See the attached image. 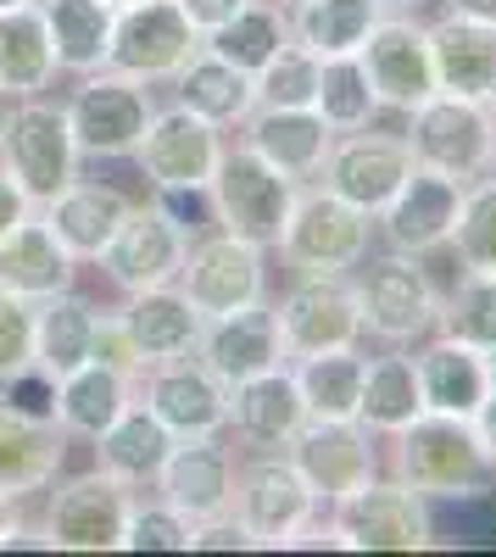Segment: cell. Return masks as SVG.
Instances as JSON below:
<instances>
[{
  "label": "cell",
  "instance_id": "cell-23",
  "mask_svg": "<svg viewBox=\"0 0 496 557\" xmlns=\"http://www.w3.org/2000/svg\"><path fill=\"white\" fill-rule=\"evenodd\" d=\"M240 146H251L268 168H280L296 184H312L335 146V128L312 107H251L240 123Z\"/></svg>",
  "mask_w": 496,
  "mask_h": 557
},
{
  "label": "cell",
  "instance_id": "cell-21",
  "mask_svg": "<svg viewBox=\"0 0 496 557\" xmlns=\"http://www.w3.org/2000/svg\"><path fill=\"white\" fill-rule=\"evenodd\" d=\"M235 469H240L235 451L218 435H190V441H173L151 491L173 507V513L201 524V519H218V513L235 507Z\"/></svg>",
  "mask_w": 496,
  "mask_h": 557
},
{
  "label": "cell",
  "instance_id": "cell-24",
  "mask_svg": "<svg viewBox=\"0 0 496 557\" xmlns=\"http://www.w3.org/2000/svg\"><path fill=\"white\" fill-rule=\"evenodd\" d=\"M419 368V391H424V412H446V418H474V407L485 401V391L496 385L491 357L469 341L452 335H424L413 351Z\"/></svg>",
  "mask_w": 496,
  "mask_h": 557
},
{
  "label": "cell",
  "instance_id": "cell-33",
  "mask_svg": "<svg viewBox=\"0 0 496 557\" xmlns=\"http://www.w3.org/2000/svg\"><path fill=\"white\" fill-rule=\"evenodd\" d=\"M173 101L190 107L196 117H207V123H218L223 134H230V128H240L251 117L257 89H251V73L230 67L223 57H212L207 45H201V51L173 73Z\"/></svg>",
  "mask_w": 496,
  "mask_h": 557
},
{
  "label": "cell",
  "instance_id": "cell-26",
  "mask_svg": "<svg viewBox=\"0 0 496 557\" xmlns=\"http://www.w3.org/2000/svg\"><path fill=\"white\" fill-rule=\"evenodd\" d=\"M430 62H435V89L446 96L491 101L496 96V28L441 12L430 23Z\"/></svg>",
  "mask_w": 496,
  "mask_h": 557
},
{
  "label": "cell",
  "instance_id": "cell-4",
  "mask_svg": "<svg viewBox=\"0 0 496 557\" xmlns=\"http://www.w3.org/2000/svg\"><path fill=\"white\" fill-rule=\"evenodd\" d=\"M369 240H374V218L346 207L312 178L296 190V207L285 218V235L274 251L296 278H319V273H351L369 257Z\"/></svg>",
  "mask_w": 496,
  "mask_h": 557
},
{
  "label": "cell",
  "instance_id": "cell-25",
  "mask_svg": "<svg viewBox=\"0 0 496 557\" xmlns=\"http://www.w3.org/2000/svg\"><path fill=\"white\" fill-rule=\"evenodd\" d=\"M78 285V257L57 240V228L28 212L7 240H0V290L23 301H51Z\"/></svg>",
  "mask_w": 496,
  "mask_h": 557
},
{
  "label": "cell",
  "instance_id": "cell-61",
  "mask_svg": "<svg viewBox=\"0 0 496 557\" xmlns=\"http://www.w3.org/2000/svg\"><path fill=\"white\" fill-rule=\"evenodd\" d=\"M0 107H7V96H0Z\"/></svg>",
  "mask_w": 496,
  "mask_h": 557
},
{
  "label": "cell",
  "instance_id": "cell-10",
  "mask_svg": "<svg viewBox=\"0 0 496 557\" xmlns=\"http://www.w3.org/2000/svg\"><path fill=\"white\" fill-rule=\"evenodd\" d=\"M330 524L340 530L346 552H430L435 546V519L430 502L408 491L401 480H369L351 496L330 502Z\"/></svg>",
  "mask_w": 496,
  "mask_h": 557
},
{
  "label": "cell",
  "instance_id": "cell-17",
  "mask_svg": "<svg viewBox=\"0 0 496 557\" xmlns=\"http://www.w3.org/2000/svg\"><path fill=\"white\" fill-rule=\"evenodd\" d=\"M128 502H134V485L112 480L107 469H89L51 491L39 530L51 535V552H123Z\"/></svg>",
  "mask_w": 496,
  "mask_h": 557
},
{
  "label": "cell",
  "instance_id": "cell-55",
  "mask_svg": "<svg viewBox=\"0 0 496 557\" xmlns=\"http://www.w3.org/2000/svg\"><path fill=\"white\" fill-rule=\"evenodd\" d=\"M12 524H23V519H17V496H7V491H0V535H7Z\"/></svg>",
  "mask_w": 496,
  "mask_h": 557
},
{
  "label": "cell",
  "instance_id": "cell-1",
  "mask_svg": "<svg viewBox=\"0 0 496 557\" xmlns=\"http://www.w3.org/2000/svg\"><path fill=\"white\" fill-rule=\"evenodd\" d=\"M390 480L424 502H474L496 485V462L474 435V418L419 412L408 430L390 435Z\"/></svg>",
  "mask_w": 496,
  "mask_h": 557
},
{
  "label": "cell",
  "instance_id": "cell-19",
  "mask_svg": "<svg viewBox=\"0 0 496 557\" xmlns=\"http://www.w3.org/2000/svg\"><path fill=\"white\" fill-rule=\"evenodd\" d=\"M140 401L162 418V430L173 441L230 430V385H223L196 351L173 357V362H151L140 374Z\"/></svg>",
  "mask_w": 496,
  "mask_h": 557
},
{
  "label": "cell",
  "instance_id": "cell-57",
  "mask_svg": "<svg viewBox=\"0 0 496 557\" xmlns=\"http://www.w3.org/2000/svg\"><path fill=\"white\" fill-rule=\"evenodd\" d=\"M485 357H491V374H496V346H491V351H485Z\"/></svg>",
  "mask_w": 496,
  "mask_h": 557
},
{
  "label": "cell",
  "instance_id": "cell-34",
  "mask_svg": "<svg viewBox=\"0 0 496 557\" xmlns=\"http://www.w3.org/2000/svg\"><path fill=\"white\" fill-rule=\"evenodd\" d=\"M134 396H140L134 374H117L107 362H78L73 374L57 380V424L78 441H96Z\"/></svg>",
  "mask_w": 496,
  "mask_h": 557
},
{
  "label": "cell",
  "instance_id": "cell-47",
  "mask_svg": "<svg viewBox=\"0 0 496 557\" xmlns=\"http://www.w3.org/2000/svg\"><path fill=\"white\" fill-rule=\"evenodd\" d=\"M7 391H0V401H7L12 412H28V418H57V374H45L39 362H28L23 374L0 380Z\"/></svg>",
  "mask_w": 496,
  "mask_h": 557
},
{
  "label": "cell",
  "instance_id": "cell-48",
  "mask_svg": "<svg viewBox=\"0 0 496 557\" xmlns=\"http://www.w3.org/2000/svg\"><path fill=\"white\" fill-rule=\"evenodd\" d=\"M89 362H107V368H117V374H134V380L146 374V362H140V351H134V341H128V330H123L117 312H101V318H96V351H89Z\"/></svg>",
  "mask_w": 496,
  "mask_h": 557
},
{
  "label": "cell",
  "instance_id": "cell-28",
  "mask_svg": "<svg viewBox=\"0 0 496 557\" xmlns=\"http://www.w3.org/2000/svg\"><path fill=\"white\" fill-rule=\"evenodd\" d=\"M123 330L134 341V351H140V362H173V357H190L201 346V312L190 307V296L178 285H157V290H134L123 307Z\"/></svg>",
  "mask_w": 496,
  "mask_h": 557
},
{
  "label": "cell",
  "instance_id": "cell-53",
  "mask_svg": "<svg viewBox=\"0 0 496 557\" xmlns=\"http://www.w3.org/2000/svg\"><path fill=\"white\" fill-rule=\"evenodd\" d=\"M446 12H458V17H474V23H491L496 28V0H441Z\"/></svg>",
  "mask_w": 496,
  "mask_h": 557
},
{
  "label": "cell",
  "instance_id": "cell-8",
  "mask_svg": "<svg viewBox=\"0 0 496 557\" xmlns=\"http://www.w3.org/2000/svg\"><path fill=\"white\" fill-rule=\"evenodd\" d=\"M223 151H230L223 128L173 101V107L151 112L140 146H134V162H140V173L157 196H207Z\"/></svg>",
  "mask_w": 496,
  "mask_h": 557
},
{
  "label": "cell",
  "instance_id": "cell-51",
  "mask_svg": "<svg viewBox=\"0 0 496 557\" xmlns=\"http://www.w3.org/2000/svg\"><path fill=\"white\" fill-rule=\"evenodd\" d=\"M28 212H34V207H28V196L12 184V173L0 168V240H7V235H12V228H17Z\"/></svg>",
  "mask_w": 496,
  "mask_h": 557
},
{
  "label": "cell",
  "instance_id": "cell-30",
  "mask_svg": "<svg viewBox=\"0 0 496 557\" xmlns=\"http://www.w3.org/2000/svg\"><path fill=\"white\" fill-rule=\"evenodd\" d=\"M128 207L134 201L123 190H112V184H96V178L78 173L51 207H39V218L57 228V240L78 262H101V251L112 246V235H117V223L128 218Z\"/></svg>",
  "mask_w": 496,
  "mask_h": 557
},
{
  "label": "cell",
  "instance_id": "cell-6",
  "mask_svg": "<svg viewBox=\"0 0 496 557\" xmlns=\"http://www.w3.org/2000/svg\"><path fill=\"white\" fill-rule=\"evenodd\" d=\"M401 139L413 151V168H435L446 178H485L491 162H496V117L485 101H469V96H435L424 107L408 112L401 123Z\"/></svg>",
  "mask_w": 496,
  "mask_h": 557
},
{
  "label": "cell",
  "instance_id": "cell-49",
  "mask_svg": "<svg viewBox=\"0 0 496 557\" xmlns=\"http://www.w3.org/2000/svg\"><path fill=\"white\" fill-rule=\"evenodd\" d=\"M190 552H257V541L246 535L235 513H218V519L190 524Z\"/></svg>",
  "mask_w": 496,
  "mask_h": 557
},
{
  "label": "cell",
  "instance_id": "cell-36",
  "mask_svg": "<svg viewBox=\"0 0 496 557\" xmlns=\"http://www.w3.org/2000/svg\"><path fill=\"white\" fill-rule=\"evenodd\" d=\"M380 17L385 12L374 0H296L290 7V39L319 62H340V57L363 51V39Z\"/></svg>",
  "mask_w": 496,
  "mask_h": 557
},
{
  "label": "cell",
  "instance_id": "cell-2",
  "mask_svg": "<svg viewBox=\"0 0 496 557\" xmlns=\"http://www.w3.org/2000/svg\"><path fill=\"white\" fill-rule=\"evenodd\" d=\"M78 139L67 128L62 101L45 96H17L0 107V168L28 196V207H51L67 184L78 178Z\"/></svg>",
  "mask_w": 496,
  "mask_h": 557
},
{
  "label": "cell",
  "instance_id": "cell-42",
  "mask_svg": "<svg viewBox=\"0 0 496 557\" xmlns=\"http://www.w3.org/2000/svg\"><path fill=\"white\" fill-rule=\"evenodd\" d=\"M335 134H351V128H369L380 117V101L369 89V73L357 57H340V62H324V84H319V101H312Z\"/></svg>",
  "mask_w": 496,
  "mask_h": 557
},
{
  "label": "cell",
  "instance_id": "cell-62",
  "mask_svg": "<svg viewBox=\"0 0 496 557\" xmlns=\"http://www.w3.org/2000/svg\"><path fill=\"white\" fill-rule=\"evenodd\" d=\"M491 173H496V162H491Z\"/></svg>",
  "mask_w": 496,
  "mask_h": 557
},
{
  "label": "cell",
  "instance_id": "cell-38",
  "mask_svg": "<svg viewBox=\"0 0 496 557\" xmlns=\"http://www.w3.org/2000/svg\"><path fill=\"white\" fill-rule=\"evenodd\" d=\"M57 78V57L45 39V17L39 7H12L0 12V96H45Z\"/></svg>",
  "mask_w": 496,
  "mask_h": 557
},
{
  "label": "cell",
  "instance_id": "cell-22",
  "mask_svg": "<svg viewBox=\"0 0 496 557\" xmlns=\"http://www.w3.org/2000/svg\"><path fill=\"white\" fill-rule=\"evenodd\" d=\"M196 357L212 368L223 385H240V380L268 374V368H285L290 351H285V335H280L274 301H257V307H240V312L207 318Z\"/></svg>",
  "mask_w": 496,
  "mask_h": 557
},
{
  "label": "cell",
  "instance_id": "cell-29",
  "mask_svg": "<svg viewBox=\"0 0 496 557\" xmlns=\"http://www.w3.org/2000/svg\"><path fill=\"white\" fill-rule=\"evenodd\" d=\"M301 424H307V401H301V391H296L290 362H285V368H268V374H257V380L230 385V430H235L246 446L280 451Z\"/></svg>",
  "mask_w": 496,
  "mask_h": 557
},
{
  "label": "cell",
  "instance_id": "cell-52",
  "mask_svg": "<svg viewBox=\"0 0 496 557\" xmlns=\"http://www.w3.org/2000/svg\"><path fill=\"white\" fill-rule=\"evenodd\" d=\"M474 435H480V446L491 451V462H496V385L485 391V401L474 407Z\"/></svg>",
  "mask_w": 496,
  "mask_h": 557
},
{
  "label": "cell",
  "instance_id": "cell-32",
  "mask_svg": "<svg viewBox=\"0 0 496 557\" xmlns=\"http://www.w3.org/2000/svg\"><path fill=\"white\" fill-rule=\"evenodd\" d=\"M34 7L45 17V39H51L57 73H96V67H107L117 7H107V0H34Z\"/></svg>",
  "mask_w": 496,
  "mask_h": 557
},
{
  "label": "cell",
  "instance_id": "cell-58",
  "mask_svg": "<svg viewBox=\"0 0 496 557\" xmlns=\"http://www.w3.org/2000/svg\"><path fill=\"white\" fill-rule=\"evenodd\" d=\"M107 7H134V0H107Z\"/></svg>",
  "mask_w": 496,
  "mask_h": 557
},
{
  "label": "cell",
  "instance_id": "cell-43",
  "mask_svg": "<svg viewBox=\"0 0 496 557\" xmlns=\"http://www.w3.org/2000/svg\"><path fill=\"white\" fill-rule=\"evenodd\" d=\"M319 84H324V62L301 51V45H280L257 73H251V89H257V107H312L319 101Z\"/></svg>",
  "mask_w": 496,
  "mask_h": 557
},
{
  "label": "cell",
  "instance_id": "cell-16",
  "mask_svg": "<svg viewBox=\"0 0 496 557\" xmlns=\"http://www.w3.org/2000/svg\"><path fill=\"white\" fill-rule=\"evenodd\" d=\"M413 173V151L401 134H385V128H351V134H335V146L319 168V184L330 196H340L346 207L380 218L385 201L401 190V178Z\"/></svg>",
  "mask_w": 496,
  "mask_h": 557
},
{
  "label": "cell",
  "instance_id": "cell-5",
  "mask_svg": "<svg viewBox=\"0 0 496 557\" xmlns=\"http://www.w3.org/2000/svg\"><path fill=\"white\" fill-rule=\"evenodd\" d=\"M296 190L301 184L285 178L280 168H268L251 146H230L212 184H207V207H212V223L223 235H240L251 246L274 251L285 235V218L296 207Z\"/></svg>",
  "mask_w": 496,
  "mask_h": 557
},
{
  "label": "cell",
  "instance_id": "cell-11",
  "mask_svg": "<svg viewBox=\"0 0 496 557\" xmlns=\"http://www.w3.org/2000/svg\"><path fill=\"white\" fill-rule=\"evenodd\" d=\"M178 290L190 296V307L201 318H223L268 301V246H251L240 235H201L185 251V268L173 278Z\"/></svg>",
  "mask_w": 496,
  "mask_h": 557
},
{
  "label": "cell",
  "instance_id": "cell-3",
  "mask_svg": "<svg viewBox=\"0 0 496 557\" xmlns=\"http://www.w3.org/2000/svg\"><path fill=\"white\" fill-rule=\"evenodd\" d=\"M357 307H363V335L385 346H419L441 323V285L424 257L408 251H380L351 268Z\"/></svg>",
  "mask_w": 496,
  "mask_h": 557
},
{
  "label": "cell",
  "instance_id": "cell-13",
  "mask_svg": "<svg viewBox=\"0 0 496 557\" xmlns=\"http://www.w3.org/2000/svg\"><path fill=\"white\" fill-rule=\"evenodd\" d=\"M280 335L290 362L296 357H319V351H351L363 346V307H357L351 273H319V278H296V285L274 301Z\"/></svg>",
  "mask_w": 496,
  "mask_h": 557
},
{
  "label": "cell",
  "instance_id": "cell-35",
  "mask_svg": "<svg viewBox=\"0 0 496 557\" xmlns=\"http://www.w3.org/2000/svg\"><path fill=\"white\" fill-rule=\"evenodd\" d=\"M424 412V391H419V368H413V346H390L380 357L363 362V396H357V418L390 441L396 430H408Z\"/></svg>",
  "mask_w": 496,
  "mask_h": 557
},
{
  "label": "cell",
  "instance_id": "cell-45",
  "mask_svg": "<svg viewBox=\"0 0 496 557\" xmlns=\"http://www.w3.org/2000/svg\"><path fill=\"white\" fill-rule=\"evenodd\" d=\"M123 552H190V519L173 513L162 496L128 502V524H123Z\"/></svg>",
  "mask_w": 496,
  "mask_h": 557
},
{
  "label": "cell",
  "instance_id": "cell-59",
  "mask_svg": "<svg viewBox=\"0 0 496 557\" xmlns=\"http://www.w3.org/2000/svg\"><path fill=\"white\" fill-rule=\"evenodd\" d=\"M485 107H491V117H496V96H491V101H485Z\"/></svg>",
  "mask_w": 496,
  "mask_h": 557
},
{
  "label": "cell",
  "instance_id": "cell-56",
  "mask_svg": "<svg viewBox=\"0 0 496 557\" xmlns=\"http://www.w3.org/2000/svg\"><path fill=\"white\" fill-rule=\"evenodd\" d=\"M12 7H34V0H0V12H12Z\"/></svg>",
  "mask_w": 496,
  "mask_h": 557
},
{
  "label": "cell",
  "instance_id": "cell-12",
  "mask_svg": "<svg viewBox=\"0 0 496 557\" xmlns=\"http://www.w3.org/2000/svg\"><path fill=\"white\" fill-rule=\"evenodd\" d=\"M190 223L168 212L162 201H134L128 218L117 223L112 246L101 251V268L107 278L134 296V290H157V285H173L178 268H185V251H190Z\"/></svg>",
  "mask_w": 496,
  "mask_h": 557
},
{
  "label": "cell",
  "instance_id": "cell-15",
  "mask_svg": "<svg viewBox=\"0 0 496 557\" xmlns=\"http://www.w3.org/2000/svg\"><path fill=\"white\" fill-rule=\"evenodd\" d=\"M285 457L319 491V502H340L380 474V435L363 418H307L285 441Z\"/></svg>",
  "mask_w": 496,
  "mask_h": 557
},
{
  "label": "cell",
  "instance_id": "cell-46",
  "mask_svg": "<svg viewBox=\"0 0 496 557\" xmlns=\"http://www.w3.org/2000/svg\"><path fill=\"white\" fill-rule=\"evenodd\" d=\"M34 362V301L0 290V380L23 374Z\"/></svg>",
  "mask_w": 496,
  "mask_h": 557
},
{
  "label": "cell",
  "instance_id": "cell-37",
  "mask_svg": "<svg viewBox=\"0 0 496 557\" xmlns=\"http://www.w3.org/2000/svg\"><path fill=\"white\" fill-rule=\"evenodd\" d=\"M96 318H101V307H89L73 290H62L51 301H34V362L57 380L73 374L96 351Z\"/></svg>",
  "mask_w": 496,
  "mask_h": 557
},
{
  "label": "cell",
  "instance_id": "cell-7",
  "mask_svg": "<svg viewBox=\"0 0 496 557\" xmlns=\"http://www.w3.org/2000/svg\"><path fill=\"white\" fill-rule=\"evenodd\" d=\"M62 112H67V128L78 139V157L117 162V157H134V146H140V134L157 112V96L146 78L96 67V73H78Z\"/></svg>",
  "mask_w": 496,
  "mask_h": 557
},
{
  "label": "cell",
  "instance_id": "cell-41",
  "mask_svg": "<svg viewBox=\"0 0 496 557\" xmlns=\"http://www.w3.org/2000/svg\"><path fill=\"white\" fill-rule=\"evenodd\" d=\"M441 335L469 341L480 351L496 346V268H463L458 285L441 296Z\"/></svg>",
  "mask_w": 496,
  "mask_h": 557
},
{
  "label": "cell",
  "instance_id": "cell-20",
  "mask_svg": "<svg viewBox=\"0 0 496 557\" xmlns=\"http://www.w3.org/2000/svg\"><path fill=\"white\" fill-rule=\"evenodd\" d=\"M458 207H463V178H446L435 168H413L401 178V190L385 201V212L374 218V228H380L385 251L430 257V251L452 246Z\"/></svg>",
  "mask_w": 496,
  "mask_h": 557
},
{
  "label": "cell",
  "instance_id": "cell-40",
  "mask_svg": "<svg viewBox=\"0 0 496 557\" xmlns=\"http://www.w3.org/2000/svg\"><path fill=\"white\" fill-rule=\"evenodd\" d=\"M363 351H319V357H296L290 374L307 401V418H357V396H363Z\"/></svg>",
  "mask_w": 496,
  "mask_h": 557
},
{
  "label": "cell",
  "instance_id": "cell-44",
  "mask_svg": "<svg viewBox=\"0 0 496 557\" xmlns=\"http://www.w3.org/2000/svg\"><path fill=\"white\" fill-rule=\"evenodd\" d=\"M452 251L463 268H496V173L463 184V207L452 228Z\"/></svg>",
  "mask_w": 496,
  "mask_h": 557
},
{
  "label": "cell",
  "instance_id": "cell-18",
  "mask_svg": "<svg viewBox=\"0 0 496 557\" xmlns=\"http://www.w3.org/2000/svg\"><path fill=\"white\" fill-rule=\"evenodd\" d=\"M357 62H363V73H369V89H374L380 112H401V117H408L413 107H424V101L435 96L430 23H419V17L385 12V17L369 28Z\"/></svg>",
  "mask_w": 496,
  "mask_h": 557
},
{
  "label": "cell",
  "instance_id": "cell-31",
  "mask_svg": "<svg viewBox=\"0 0 496 557\" xmlns=\"http://www.w3.org/2000/svg\"><path fill=\"white\" fill-rule=\"evenodd\" d=\"M168 451H173V435L162 430V418L134 396L112 424L96 435V469H107L112 480H123L134 491H146L157 480V469L168 462Z\"/></svg>",
  "mask_w": 496,
  "mask_h": 557
},
{
  "label": "cell",
  "instance_id": "cell-39",
  "mask_svg": "<svg viewBox=\"0 0 496 557\" xmlns=\"http://www.w3.org/2000/svg\"><path fill=\"white\" fill-rule=\"evenodd\" d=\"M201 45L212 57H223L230 67L257 73L280 45H290V7H280V0H246V7L230 23H218Z\"/></svg>",
  "mask_w": 496,
  "mask_h": 557
},
{
  "label": "cell",
  "instance_id": "cell-9",
  "mask_svg": "<svg viewBox=\"0 0 496 557\" xmlns=\"http://www.w3.org/2000/svg\"><path fill=\"white\" fill-rule=\"evenodd\" d=\"M230 513L246 524V535H251L257 546L285 552V541H290L301 524H312V519L324 513V502H319V491L301 480V469H296V462L285 457V446H280V451L246 457L240 469H235V507H230Z\"/></svg>",
  "mask_w": 496,
  "mask_h": 557
},
{
  "label": "cell",
  "instance_id": "cell-50",
  "mask_svg": "<svg viewBox=\"0 0 496 557\" xmlns=\"http://www.w3.org/2000/svg\"><path fill=\"white\" fill-rule=\"evenodd\" d=\"M240 7H246V0H178V12H185V17L201 28V39H207L218 23H230Z\"/></svg>",
  "mask_w": 496,
  "mask_h": 557
},
{
  "label": "cell",
  "instance_id": "cell-60",
  "mask_svg": "<svg viewBox=\"0 0 496 557\" xmlns=\"http://www.w3.org/2000/svg\"><path fill=\"white\" fill-rule=\"evenodd\" d=\"M280 7H296V0H280Z\"/></svg>",
  "mask_w": 496,
  "mask_h": 557
},
{
  "label": "cell",
  "instance_id": "cell-54",
  "mask_svg": "<svg viewBox=\"0 0 496 557\" xmlns=\"http://www.w3.org/2000/svg\"><path fill=\"white\" fill-rule=\"evenodd\" d=\"M374 7H380V12H396V17H424L435 0H374Z\"/></svg>",
  "mask_w": 496,
  "mask_h": 557
},
{
  "label": "cell",
  "instance_id": "cell-27",
  "mask_svg": "<svg viewBox=\"0 0 496 557\" xmlns=\"http://www.w3.org/2000/svg\"><path fill=\"white\" fill-rule=\"evenodd\" d=\"M62 462H67V430L57 418H28L0 401V491L23 502L57 485Z\"/></svg>",
  "mask_w": 496,
  "mask_h": 557
},
{
  "label": "cell",
  "instance_id": "cell-14",
  "mask_svg": "<svg viewBox=\"0 0 496 557\" xmlns=\"http://www.w3.org/2000/svg\"><path fill=\"white\" fill-rule=\"evenodd\" d=\"M196 51H201V28L178 12V0H134V7H117L107 67L146 84H173V73Z\"/></svg>",
  "mask_w": 496,
  "mask_h": 557
}]
</instances>
